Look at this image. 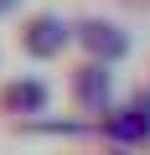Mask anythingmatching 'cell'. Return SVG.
Masks as SVG:
<instances>
[{"label": "cell", "instance_id": "cell-1", "mask_svg": "<svg viewBox=\"0 0 150 155\" xmlns=\"http://www.w3.org/2000/svg\"><path fill=\"white\" fill-rule=\"evenodd\" d=\"M88 47L104 52V57H119V52H124V36H119L114 26H88Z\"/></svg>", "mask_w": 150, "mask_h": 155}, {"label": "cell", "instance_id": "cell-2", "mask_svg": "<svg viewBox=\"0 0 150 155\" xmlns=\"http://www.w3.org/2000/svg\"><path fill=\"white\" fill-rule=\"evenodd\" d=\"M57 41H62V26L57 21H36L31 26V52H52Z\"/></svg>", "mask_w": 150, "mask_h": 155}]
</instances>
